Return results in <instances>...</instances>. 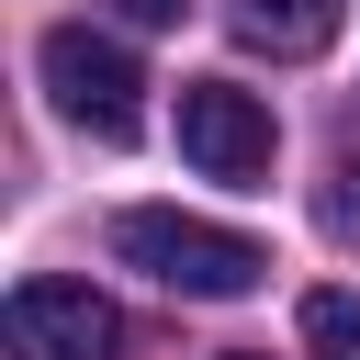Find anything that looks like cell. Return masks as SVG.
Returning <instances> with one entry per match:
<instances>
[{
  "instance_id": "cell-1",
  "label": "cell",
  "mask_w": 360,
  "mask_h": 360,
  "mask_svg": "<svg viewBox=\"0 0 360 360\" xmlns=\"http://www.w3.org/2000/svg\"><path fill=\"white\" fill-rule=\"evenodd\" d=\"M112 259H124V270H146V281H169V292H191V304H236V292H259V270H270V248H259V236L202 225V214H169V202L112 214Z\"/></svg>"
},
{
  "instance_id": "cell-2",
  "label": "cell",
  "mask_w": 360,
  "mask_h": 360,
  "mask_svg": "<svg viewBox=\"0 0 360 360\" xmlns=\"http://www.w3.org/2000/svg\"><path fill=\"white\" fill-rule=\"evenodd\" d=\"M34 68H45V101H56L79 135L124 146V135L146 124V68H135L112 34H90V22H56V34L34 45Z\"/></svg>"
},
{
  "instance_id": "cell-3",
  "label": "cell",
  "mask_w": 360,
  "mask_h": 360,
  "mask_svg": "<svg viewBox=\"0 0 360 360\" xmlns=\"http://www.w3.org/2000/svg\"><path fill=\"white\" fill-rule=\"evenodd\" d=\"M180 158H191L202 180H270L281 124H270V101L236 90V79H180Z\"/></svg>"
},
{
  "instance_id": "cell-4",
  "label": "cell",
  "mask_w": 360,
  "mask_h": 360,
  "mask_svg": "<svg viewBox=\"0 0 360 360\" xmlns=\"http://www.w3.org/2000/svg\"><path fill=\"white\" fill-rule=\"evenodd\" d=\"M11 349L22 360H124V315L90 281L34 270V281H11Z\"/></svg>"
},
{
  "instance_id": "cell-5",
  "label": "cell",
  "mask_w": 360,
  "mask_h": 360,
  "mask_svg": "<svg viewBox=\"0 0 360 360\" xmlns=\"http://www.w3.org/2000/svg\"><path fill=\"white\" fill-rule=\"evenodd\" d=\"M225 22L259 56H326L338 45V0H225Z\"/></svg>"
},
{
  "instance_id": "cell-6",
  "label": "cell",
  "mask_w": 360,
  "mask_h": 360,
  "mask_svg": "<svg viewBox=\"0 0 360 360\" xmlns=\"http://www.w3.org/2000/svg\"><path fill=\"white\" fill-rule=\"evenodd\" d=\"M304 338H315V360H360V304L349 292H304Z\"/></svg>"
},
{
  "instance_id": "cell-7",
  "label": "cell",
  "mask_w": 360,
  "mask_h": 360,
  "mask_svg": "<svg viewBox=\"0 0 360 360\" xmlns=\"http://www.w3.org/2000/svg\"><path fill=\"white\" fill-rule=\"evenodd\" d=\"M326 225H338V236L360 225V158H338V191H326Z\"/></svg>"
},
{
  "instance_id": "cell-8",
  "label": "cell",
  "mask_w": 360,
  "mask_h": 360,
  "mask_svg": "<svg viewBox=\"0 0 360 360\" xmlns=\"http://www.w3.org/2000/svg\"><path fill=\"white\" fill-rule=\"evenodd\" d=\"M124 11H135V22H180V0H124Z\"/></svg>"
},
{
  "instance_id": "cell-9",
  "label": "cell",
  "mask_w": 360,
  "mask_h": 360,
  "mask_svg": "<svg viewBox=\"0 0 360 360\" xmlns=\"http://www.w3.org/2000/svg\"><path fill=\"white\" fill-rule=\"evenodd\" d=\"M236 360H259V349H236Z\"/></svg>"
}]
</instances>
